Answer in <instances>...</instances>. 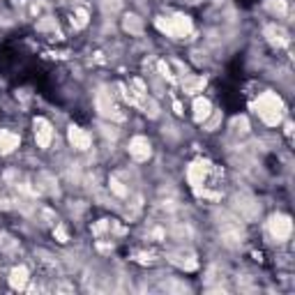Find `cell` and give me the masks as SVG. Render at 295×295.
Segmentation results:
<instances>
[{"instance_id": "cell-9", "label": "cell", "mask_w": 295, "mask_h": 295, "mask_svg": "<svg viewBox=\"0 0 295 295\" xmlns=\"http://www.w3.org/2000/svg\"><path fill=\"white\" fill-rule=\"evenodd\" d=\"M169 258H171V263H175V265H180V268H185V270H194L198 265L196 258H194V254H191V252H182V249H180V252H173Z\"/></svg>"}, {"instance_id": "cell-15", "label": "cell", "mask_w": 295, "mask_h": 295, "mask_svg": "<svg viewBox=\"0 0 295 295\" xmlns=\"http://www.w3.org/2000/svg\"><path fill=\"white\" fill-rule=\"evenodd\" d=\"M10 281H12V286H14V288H23V286H26V281H28V270L26 268H14V270H12Z\"/></svg>"}, {"instance_id": "cell-7", "label": "cell", "mask_w": 295, "mask_h": 295, "mask_svg": "<svg viewBox=\"0 0 295 295\" xmlns=\"http://www.w3.org/2000/svg\"><path fill=\"white\" fill-rule=\"evenodd\" d=\"M35 138H37L39 148H49L51 138H53V131H51V125L44 118H37L35 120Z\"/></svg>"}, {"instance_id": "cell-5", "label": "cell", "mask_w": 295, "mask_h": 295, "mask_svg": "<svg viewBox=\"0 0 295 295\" xmlns=\"http://www.w3.org/2000/svg\"><path fill=\"white\" fill-rule=\"evenodd\" d=\"M290 219L286 217V214H274L272 219H270V233L277 238V240H286L290 235Z\"/></svg>"}, {"instance_id": "cell-12", "label": "cell", "mask_w": 295, "mask_h": 295, "mask_svg": "<svg viewBox=\"0 0 295 295\" xmlns=\"http://www.w3.org/2000/svg\"><path fill=\"white\" fill-rule=\"evenodd\" d=\"M17 145H19L17 134H12V131H7V129H0V155L12 153Z\"/></svg>"}, {"instance_id": "cell-4", "label": "cell", "mask_w": 295, "mask_h": 295, "mask_svg": "<svg viewBox=\"0 0 295 295\" xmlns=\"http://www.w3.org/2000/svg\"><path fill=\"white\" fill-rule=\"evenodd\" d=\"M222 240L226 247H238L242 242V229L235 217H226V222L222 224Z\"/></svg>"}, {"instance_id": "cell-6", "label": "cell", "mask_w": 295, "mask_h": 295, "mask_svg": "<svg viewBox=\"0 0 295 295\" xmlns=\"http://www.w3.org/2000/svg\"><path fill=\"white\" fill-rule=\"evenodd\" d=\"M97 109H99V113L106 115V118H113V120H122L120 109L113 104V99H111L109 95H104V93H99V95H97Z\"/></svg>"}, {"instance_id": "cell-17", "label": "cell", "mask_w": 295, "mask_h": 295, "mask_svg": "<svg viewBox=\"0 0 295 295\" xmlns=\"http://www.w3.org/2000/svg\"><path fill=\"white\" fill-rule=\"evenodd\" d=\"M125 28H127V30H131V33H141V23H138L136 17H129V19H127Z\"/></svg>"}, {"instance_id": "cell-2", "label": "cell", "mask_w": 295, "mask_h": 295, "mask_svg": "<svg viewBox=\"0 0 295 295\" xmlns=\"http://www.w3.org/2000/svg\"><path fill=\"white\" fill-rule=\"evenodd\" d=\"M233 208L238 210V214H240L245 222H252V219H256L258 212H261L258 203L254 201L252 196H247V194H238V196L233 198Z\"/></svg>"}, {"instance_id": "cell-16", "label": "cell", "mask_w": 295, "mask_h": 295, "mask_svg": "<svg viewBox=\"0 0 295 295\" xmlns=\"http://www.w3.org/2000/svg\"><path fill=\"white\" fill-rule=\"evenodd\" d=\"M265 7H268L272 14H277V17H284L286 10H288L284 0H268V3H265Z\"/></svg>"}, {"instance_id": "cell-19", "label": "cell", "mask_w": 295, "mask_h": 295, "mask_svg": "<svg viewBox=\"0 0 295 295\" xmlns=\"http://www.w3.org/2000/svg\"><path fill=\"white\" fill-rule=\"evenodd\" d=\"M111 189H113V194H118V196H127V189L122 187V182H118L115 178L111 180Z\"/></svg>"}, {"instance_id": "cell-20", "label": "cell", "mask_w": 295, "mask_h": 295, "mask_svg": "<svg viewBox=\"0 0 295 295\" xmlns=\"http://www.w3.org/2000/svg\"><path fill=\"white\" fill-rule=\"evenodd\" d=\"M55 233H58L60 242H67V233H65V229H62V226H58V229H55Z\"/></svg>"}, {"instance_id": "cell-10", "label": "cell", "mask_w": 295, "mask_h": 295, "mask_svg": "<svg viewBox=\"0 0 295 295\" xmlns=\"http://www.w3.org/2000/svg\"><path fill=\"white\" fill-rule=\"evenodd\" d=\"M69 141H71V145L79 148V150H88V145H90V136L77 125L69 127Z\"/></svg>"}, {"instance_id": "cell-1", "label": "cell", "mask_w": 295, "mask_h": 295, "mask_svg": "<svg viewBox=\"0 0 295 295\" xmlns=\"http://www.w3.org/2000/svg\"><path fill=\"white\" fill-rule=\"evenodd\" d=\"M256 109H258V115L268 125H279L281 115H284V104H281V99L274 93H263L256 102Z\"/></svg>"}, {"instance_id": "cell-11", "label": "cell", "mask_w": 295, "mask_h": 295, "mask_svg": "<svg viewBox=\"0 0 295 295\" xmlns=\"http://www.w3.org/2000/svg\"><path fill=\"white\" fill-rule=\"evenodd\" d=\"M210 166L205 164V162H196V164H191L189 171H187V178H189V182L194 187H198L203 182V178H205V173H208Z\"/></svg>"}, {"instance_id": "cell-3", "label": "cell", "mask_w": 295, "mask_h": 295, "mask_svg": "<svg viewBox=\"0 0 295 295\" xmlns=\"http://www.w3.org/2000/svg\"><path fill=\"white\" fill-rule=\"evenodd\" d=\"M157 26L162 30H166L171 37H185L191 30V21L187 17H169L166 21H159Z\"/></svg>"}, {"instance_id": "cell-18", "label": "cell", "mask_w": 295, "mask_h": 295, "mask_svg": "<svg viewBox=\"0 0 295 295\" xmlns=\"http://www.w3.org/2000/svg\"><path fill=\"white\" fill-rule=\"evenodd\" d=\"M102 3V7H104L106 12H115V10H120V0H99Z\"/></svg>"}, {"instance_id": "cell-8", "label": "cell", "mask_w": 295, "mask_h": 295, "mask_svg": "<svg viewBox=\"0 0 295 295\" xmlns=\"http://www.w3.org/2000/svg\"><path fill=\"white\" fill-rule=\"evenodd\" d=\"M129 155L136 159V162H143V159L150 157V143H148V138H143V136H134V138H131Z\"/></svg>"}, {"instance_id": "cell-14", "label": "cell", "mask_w": 295, "mask_h": 295, "mask_svg": "<svg viewBox=\"0 0 295 295\" xmlns=\"http://www.w3.org/2000/svg\"><path fill=\"white\" fill-rule=\"evenodd\" d=\"M210 113H212V106H210V102L205 97H198L196 102H194V118H196L198 122H203Z\"/></svg>"}, {"instance_id": "cell-13", "label": "cell", "mask_w": 295, "mask_h": 295, "mask_svg": "<svg viewBox=\"0 0 295 295\" xmlns=\"http://www.w3.org/2000/svg\"><path fill=\"white\" fill-rule=\"evenodd\" d=\"M265 35H268V39L274 44V46H284V44L288 42V35H286L284 28L268 26V28H265Z\"/></svg>"}]
</instances>
